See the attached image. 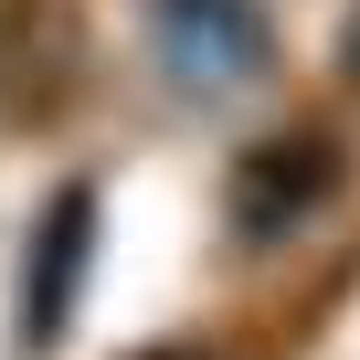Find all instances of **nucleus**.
<instances>
[{"instance_id":"7ed1b4c3","label":"nucleus","mask_w":360,"mask_h":360,"mask_svg":"<svg viewBox=\"0 0 360 360\" xmlns=\"http://www.w3.org/2000/svg\"><path fill=\"white\" fill-rule=\"evenodd\" d=\"M75 276H85V191L43 212V255H32V307H22V318H32V339H53V318H64V286H75Z\"/></svg>"},{"instance_id":"f257e3e1","label":"nucleus","mask_w":360,"mask_h":360,"mask_svg":"<svg viewBox=\"0 0 360 360\" xmlns=\"http://www.w3.org/2000/svg\"><path fill=\"white\" fill-rule=\"evenodd\" d=\"M148 43H159V64L191 85V96L255 85L265 53H276V32H265L255 0H148Z\"/></svg>"},{"instance_id":"f03ea898","label":"nucleus","mask_w":360,"mask_h":360,"mask_svg":"<svg viewBox=\"0 0 360 360\" xmlns=\"http://www.w3.org/2000/svg\"><path fill=\"white\" fill-rule=\"evenodd\" d=\"M318 191H328V148H318V138H286V148H265V159L244 169V191H233V223L265 244V233H286V223H297Z\"/></svg>"}]
</instances>
